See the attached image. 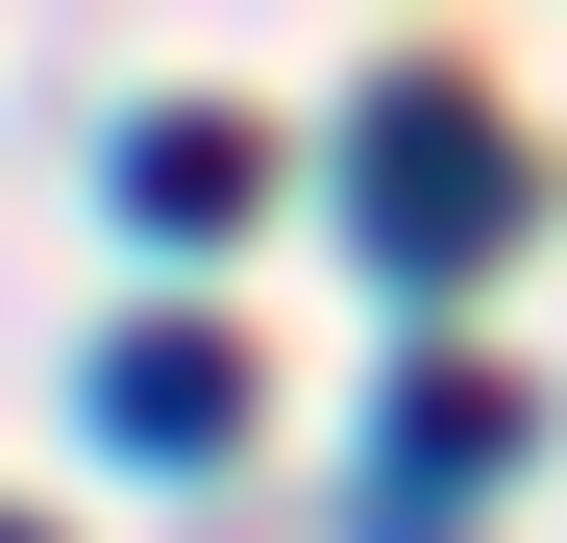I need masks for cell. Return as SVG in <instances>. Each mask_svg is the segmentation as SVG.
Here are the masks:
<instances>
[{
  "label": "cell",
  "instance_id": "cell-3",
  "mask_svg": "<svg viewBox=\"0 0 567 543\" xmlns=\"http://www.w3.org/2000/svg\"><path fill=\"white\" fill-rule=\"evenodd\" d=\"M247 173H271L247 124H148V148H124V198H148V223H247Z\"/></svg>",
  "mask_w": 567,
  "mask_h": 543
},
{
  "label": "cell",
  "instance_id": "cell-1",
  "mask_svg": "<svg viewBox=\"0 0 567 543\" xmlns=\"http://www.w3.org/2000/svg\"><path fill=\"white\" fill-rule=\"evenodd\" d=\"M494 223H518V148L468 124L444 74H420V100H370V247H395V272H468Z\"/></svg>",
  "mask_w": 567,
  "mask_h": 543
},
{
  "label": "cell",
  "instance_id": "cell-4",
  "mask_svg": "<svg viewBox=\"0 0 567 543\" xmlns=\"http://www.w3.org/2000/svg\"><path fill=\"white\" fill-rule=\"evenodd\" d=\"M0 543H25V519H0Z\"/></svg>",
  "mask_w": 567,
  "mask_h": 543
},
{
  "label": "cell",
  "instance_id": "cell-2",
  "mask_svg": "<svg viewBox=\"0 0 567 543\" xmlns=\"http://www.w3.org/2000/svg\"><path fill=\"white\" fill-rule=\"evenodd\" d=\"M100 420H124V444H247V346L124 321V346H100Z\"/></svg>",
  "mask_w": 567,
  "mask_h": 543
}]
</instances>
